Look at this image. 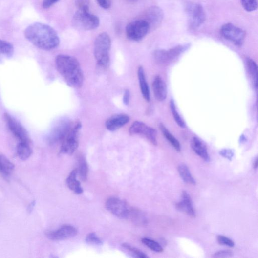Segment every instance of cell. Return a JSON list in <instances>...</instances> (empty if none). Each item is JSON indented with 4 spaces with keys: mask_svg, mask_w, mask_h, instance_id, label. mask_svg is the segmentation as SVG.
I'll return each instance as SVG.
<instances>
[{
    "mask_svg": "<svg viewBox=\"0 0 258 258\" xmlns=\"http://www.w3.org/2000/svg\"><path fill=\"white\" fill-rule=\"evenodd\" d=\"M25 38L40 49L50 51L57 47L60 42L54 29L49 25L36 23L28 26L24 31Z\"/></svg>",
    "mask_w": 258,
    "mask_h": 258,
    "instance_id": "cell-1",
    "label": "cell"
},
{
    "mask_svg": "<svg viewBox=\"0 0 258 258\" xmlns=\"http://www.w3.org/2000/svg\"><path fill=\"white\" fill-rule=\"evenodd\" d=\"M57 69L67 85L73 88L83 86L84 76L78 60L66 55H59L55 60Z\"/></svg>",
    "mask_w": 258,
    "mask_h": 258,
    "instance_id": "cell-2",
    "label": "cell"
},
{
    "mask_svg": "<svg viewBox=\"0 0 258 258\" xmlns=\"http://www.w3.org/2000/svg\"><path fill=\"white\" fill-rule=\"evenodd\" d=\"M110 47L111 39L106 32H103L96 37L94 45V57L97 64L103 68H107L109 65Z\"/></svg>",
    "mask_w": 258,
    "mask_h": 258,
    "instance_id": "cell-3",
    "label": "cell"
},
{
    "mask_svg": "<svg viewBox=\"0 0 258 258\" xmlns=\"http://www.w3.org/2000/svg\"><path fill=\"white\" fill-rule=\"evenodd\" d=\"M72 25L76 29L82 31H90L98 28L100 24L98 16L89 11L77 10L73 16Z\"/></svg>",
    "mask_w": 258,
    "mask_h": 258,
    "instance_id": "cell-4",
    "label": "cell"
},
{
    "mask_svg": "<svg viewBox=\"0 0 258 258\" xmlns=\"http://www.w3.org/2000/svg\"><path fill=\"white\" fill-rule=\"evenodd\" d=\"M190 44L176 46L168 50H158L153 53V57L157 64L162 66H168L175 61L190 47Z\"/></svg>",
    "mask_w": 258,
    "mask_h": 258,
    "instance_id": "cell-5",
    "label": "cell"
},
{
    "mask_svg": "<svg viewBox=\"0 0 258 258\" xmlns=\"http://www.w3.org/2000/svg\"><path fill=\"white\" fill-rule=\"evenodd\" d=\"M82 125L80 122L73 123L67 133L61 142L60 152L72 155L79 145V135Z\"/></svg>",
    "mask_w": 258,
    "mask_h": 258,
    "instance_id": "cell-6",
    "label": "cell"
},
{
    "mask_svg": "<svg viewBox=\"0 0 258 258\" xmlns=\"http://www.w3.org/2000/svg\"><path fill=\"white\" fill-rule=\"evenodd\" d=\"M150 31L148 23L142 19L133 21L126 27L127 38L131 41L138 42L146 36Z\"/></svg>",
    "mask_w": 258,
    "mask_h": 258,
    "instance_id": "cell-7",
    "label": "cell"
},
{
    "mask_svg": "<svg viewBox=\"0 0 258 258\" xmlns=\"http://www.w3.org/2000/svg\"><path fill=\"white\" fill-rule=\"evenodd\" d=\"M189 25L192 29L199 28L206 20L205 11L202 6L199 4L189 3L186 6Z\"/></svg>",
    "mask_w": 258,
    "mask_h": 258,
    "instance_id": "cell-8",
    "label": "cell"
},
{
    "mask_svg": "<svg viewBox=\"0 0 258 258\" xmlns=\"http://www.w3.org/2000/svg\"><path fill=\"white\" fill-rule=\"evenodd\" d=\"M220 32L224 39L237 45L243 44L246 38V32L243 29L231 23L224 24Z\"/></svg>",
    "mask_w": 258,
    "mask_h": 258,
    "instance_id": "cell-9",
    "label": "cell"
},
{
    "mask_svg": "<svg viewBox=\"0 0 258 258\" xmlns=\"http://www.w3.org/2000/svg\"><path fill=\"white\" fill-rule=\"evenodd\" d=\"M108 211L121 219H127L131 207L125 201L116 197H111L106 202Z\"/></svg>",
    "mask_w": 258,
    "mask_h": 258,
    "instance_id": "cell-10",
    "label": "cell"
},
{
    "mask_svg": "<svg viewBox=\"0 0 258 258\" xmlns=\"http://www.w3.org/2000/svg\"><path fill=\"white\" fill-rule=\"evenodd\" d=\"M4 118L10 131L14 136L20 142L30 143V138L25 128L8 113H5Z\"/></svg>",
    "mask_w": 258,
    "mask_h": 258,
    "instance_id": "cell-11",
    "label": "cell"
},
{
    "mask_svg": "<svg viewBox=\"0 0 258 258\" xmlns=\"http://www.w3.org/2000/svg\"><path fill=\"white\" fill-rule=\"evenodd\" d=\"M129 132L131 135L143 136L154 145L157 144L156 131L142 122H135L129 129Z\"/></svg>",
    "mask_w": 258,
    "mask_h": 258,
    "instance_id": "cell-12",
    "label": "cell"
},
{
    "mask_svg": "<svg viewBox=\"0 0 258 258\" xmlns=\"http://www.w3.org/2000/svg\"><path fill=\"white\" fill-rule=\"evenodd\" d=\"M164 18L163 10L158 6H154L145 11L141 19L148 23L151 30L157 28L162 23Z\"/></svg>",
    "mask_w": 258,
    "mask_h": 258,
    "instance_id": "cell-13",
    "label": "cell"
},
{
    "mask_svg": "<svg viewBox=\"0 0 258 258\" xmlns=\"http://www.w3.org/2000/svg\"><path fill=\"white\" fill-rule=\"evenodd\" d=\"M77 234V229L70 225H64L59 229L48 232L46 236L52 240L59 241L74 237Z\"/></svg>",
    "mask_w": 258,
    "mask_h": 258,
    "instance_id": "cell-14",
    "label": "cell"
},
{
    "mask_svg": "<svg viewBox=\"0 0 258 258\" xmlns=\"http://www.w3.org/2000/svg\"><path fill=\"white\" fill-rule=\"evenodd\" d=\"M73 123L68 121H63L58 123L53 129L48 136V141L51 144L62 142L66 135Z\"/></svg>",
    "mask_w": 258,
    "mask_h": 258,
    "instance_id": "cell-15",
    "label": "cell"
},
{
    "mask_svg": "<svg viewBox=\"0 0 258 258\" xmlns=\"http://www.w3.org/2000/svg\"><path fill=\"white\" fill-rule=\"evenodd\" d=\"M176 207L179 211L186 214L194 218L196 216L191 197L186 191L183 192L181 200L176 203Z\"/></svg>",
    "mask_w": 258,
    "mask_h": 258,
    "instance_id": "cell-16",
    "label": "cell"
},
{
    "mask_svg": "<svg viewBox=\"0 0 258 258\" xmlns=\"http://www.w3.org/2000/svg\"><path fill=\"white\" fill-rule=\"evenodd\" d=\"M152 89L155 98L158 101L163 102L166 99L168 93L167 85L160 76L154 78Z\"/></svg>",
    "mask_w": 258,
    "mask_h": 258,
    "instance_id": "cell-17",
    "label": "cell"
},
{
    "mask_svg": "<svg viewBox=\"0 0 258 258\" xmlns=\"http://www.w3.org/2000/svg\"><path fill=\"white\" fill-rule=\"evenodd\" d=\"M130 118L127 115L119 114L113 116L108 119L106 122V127L110 131H115L127 124Z\"/></svg>",
    "mask_w": 258,
    "mask_h": 258,
    "instance_id": "cell-18",
    "label": "cell"
},
{
    "mask_svg": "<svg viewBox=\"0 0 258 258\" xmlns=\"http://www.w3.org/2000/svg\"><path fill=\"white\" fill-rule=\"evenodd\" d=\"M191 147L194 152L205 161H209V156L205 144L198 138L194 137L191 141Z\"/></svg>",
    "mask_w": 258,
    "mask_h": 258,
    "instance_id": "cell-19",
    "label": "cell"
},
{
    "mask_svg": "<svg viewBox=\"0 0 258 258\" xmlns=\"http://www.w3.org/2000/svg\"><path fill=\"white\" fill-rule=\"evenodd\" d=\"M138 77L139 81L141 92L143 98L147 101L150 102V91L146 77H145L144 69L142 66H140L138 68Z\"/></svg>",
    "mask_w": 258,
    "mask_h": 258,
    "instance_id": "cell-20",
    "label": "cell"
},
{
    "mask_svg": "<svg viewBox=\"0 0 258 258\" xmlns=\"http://www.w3.org/2000/svg\"><path fill=\"white\" fill-rule=\"evenodd\" d=\"M15 169L14 165L5 155L0 154V173L8 179Z\"/></svg>",
    "mask_w": 258,
    "mask_h": 258,
    "instance_id": "cell-21",
    "label": "cell"
},
{
    "mask_svg": "<svg viewBox=\"0 0 258 258\" xmlns=\"http://www.w3.org/2000/svg\"><path fill=\"white\" fill-rule=\"evenodd\" d=\"M127 219L137 225H145L148 223V219L144 214L139 209L131 207Z\"/></svg>",
    "mask_w": 258,
    "mask_h": 258,
    "instance_id": "cell-22",
    "label": "cell"
},
{
    "mask_svg": "<svg viewBox=\"0 0 258 258\" xmlns=\"http://www.w3.org/2000/svg\"><path fill=\"white\" fill-rule=\"evenodd\" d=\"M78 172L77 169L73 170L67 179V184L69 188L77 194H81L83 192V189L80 183L77 179Z\"/></svg>",
    "mask_w": 258,
    "mask_h": 258,
    "instance_id": "cell-23",
    "label": "cell"
},
{
    "mask_svg": "<svg viewBox=\"0 0 258 258\" xmlns=\"http://www.w3.org/2000/svg\"><path fill=\"white\" fill-rule=\"evenodd\" d=\"M14 52V47L11 43L0 40V62L11 58Z\"/></svg>",
    "mask_w": 258,
    "mask_h": 258,
    "instance_id": "cell-24",
    "label": "cell"
},
{
    "mask_svg": "<svg viewBox=\"0 0 258 258\" xmlns=\"http://www.w3.org/2000/svg\"><path fill=\"white\" fill-rule=\"evenodd\" d=\"M179 173L184 182L187 184L195 185L196 181L192 176L190 171L187 166L184 164H181L177 168Z\"/></svg>",
    "mask_w": 258,
    "mask_h": 258,
    "instance_id": "cell-25",
    "label": "cell"
},
{
    "mask_svg": "<svg viewBox=\"0 0 258 258\" xmlns=\"http://www.w3.org/2000/svg\"><path fill=\"white\" fill-rule=\"evenodd\" d=\"M160 130L163 133L165 137L171 143L174 149L178 152L181 150V144L178 140L168 130L167 128L163 124L159 125Z\"/></svg>",
    "mask_w": 258,
    "mask_h": 258,
    "instance_id": "cell-26",
    "label": "cell"
},
{
    "mask_svg": "<svg viewBox=\"0 0 258 258\" xmlns=\"http://www.w3.org/2000/svg\"><path fill=\"white\" fill-rule=\"evenodd\" d=\"M18 156L22 160H26L31 155L32 151L29 143L20 142L16 149Z\"/></svg>",
    "mask_w": 258,
    "mask_h": 258,
    "instance_id": "cell-27",
    "label": "cell"
},
{
    "mask_svg": "<svg viewBox=\"0 0 258 258\" xmlns=\"http://www.w3.org/2000/svg\"><path fill=\"white\" fill-rule=\"evenodd\" d=\"M78 168L77 169L78 174L81 180L86 181L87 179L88 173V167L86 160L83 156L79 157Z\"/></svg>",
    "mask_w": 258,
    "mask_h": 258,
    "instance_id": "cell-28",
    "label": "cell"
},
{
    "mask_svg": "<svg viewBox=\"0 0 258 258\" xmlns=\"http://www.w3.org/2000/svg\"><path fill=\"white\" fill-rule=\"evenodd\" d=\"M123 249L131 256L138 258H147L149 257L141 251L140 250L135 248L130 245L124 243L122 246Z\"/></svg>",
    "mask_w": 258,
    "mask_h": 258,
    "instance_id": "cell-29",
    "label": "cell"
},
{
    "mask_svg": "<svg viewBox=\"0 0 258 258\" xmlns=\"http://www.w3.org/2000/svg\"><path fill=\"white\" fill-rule=\"evenodd\" d=\"M247 66L249 72L251 75L254 86L257 88V79H258V68L256 63L251 59L247 60Z\"/></svg>",
    "mask_w": 258,
    "mask_h": 258,
    "instance_id": "cell-30",
    "label": "cell"
},
{
    "mask_svg": "<svg viewBox=\"0 0 258 258\" xmlns=\"http://www.w3.org/2000/svg\"><path fill=\"white\" fill-rule=\"evenodd\" d=\"M142 242L143 244L154 252L161 253L164 251L162 246L154 240L148 238H143L142 239Z\"/></svg>",
    "mask_w": 258,
    "mask_h": 258,
    "instance_id": "cell-31",
    "label": "cell"
},
{
    "mask_svg": "<svg viewBox=\"0 0 258 258\" xmlns=\"http://www.w3.org/2000/svg\"><path fill=\"white\" fill-rule=\"evenodd\" d=\"M170 108L172 116L176 124L181 128H185L186 126L185 123L181 117L179 112H177L174 102L172 100L170 102Z\"/></svg>",
    "mask_w": 258,
    "mask_h": 258,
    "instance_id": "cell-32",
    "label": "cell"
},
{
    "mask_svg": "<svg viewBox=\"0 0 258 258\" xmlns=\"http://www.w3.org/2000/svg\"><path fill=\"white\" fill-rule=\"evenodd\" d=\"M244 9L249 12L255 11L258 8L257 0H240Z\"/></svg>",
    "mask_w": 258,
    "mask_h": 258,
    "instance_id": "cell-33",
    "label": "cell"
},
{
    "mask_svg": "<svg viewBox=\"0 0 258 258\" xmlns=\"http://www.w3.org/2000/svg\"><path fill=\"white\" fill-rule=\"evenodd\" d=\"M86 241L90 245L101 246L103 244L102 240L94 233H90L87 236Z\"/></svg>",
    "mask_w": 258,
    "mask_h": 258,
    "instance_id": "cell-34",
    "label": "cell"
},
{
    "mask_svg": "<svg viewBox=\"0 0 258 258\" xmlns=\"http://www.w3.org/2000/svg\"><path fill=\"white\" fill-rule=\"evenodd\" d=\"M75 4L78 10L89 11L90 0H76Z\"/></svg>",
    "mask_w": 258,
    "mask_h": 258,
    "instance_id": "cell-35",
    "label": "cell"
},
{
    "mask_svg": "<svg viewBox=\"0 0 258 258\" xmlns=\"http://www.w3.org/2000/svg\"><path fill=\"white\" fill-rule=\"evenodd\" d=\"M218 243L220 245L227 246L231 248L235 246L234 242L231 239L224 236L219 235L217 237Z\"/></svg>",
    "mask_w": 258,
    "mask_h": 258,
    "instance_id": "cell-36",
    "label": "cell"
},
{
    "mask_svg": "<svg viewBox=\"0 0 258 258\" xmlns=\"http://www.w3.org/2000/svg\"><path fill=\"white\" fill-rule=\"evenodd\" d=\"M233 253L230 250H221L216 252L213 256V258H229L233 256Z\"/></svg>",
    "mask_w": 258,
    "mask_h": 258,
    "instance_id": "cell-37",
    "label": "cell"
},
{
    "mask_svg": "<svg viewBox=\"0 0 258 258\" xmlns=\"http://www.w3.org/2000/svg\"><path fill=\"white\" fill-rule=\"evenodd\" d=\"M60 0H43V7L44 9H48L57 3Z\"/></svg>",
    "mask_w": 258,
    "mask_h": 258,
    "instance_id": "cell-38",
    "label": "cell"
},
{
    "mask_svg": "<svg viewBox=\"0 0 258 258\" xmlns=\"http://www.w3.org/2000/svg\"><path fill=\"white\" fill-rule=\"evenodd\" d=\"M96 1L103 9H108L110 7L111 3L110 0H96Z\"/></svg>",
    "mask_w": 258,
    "mask_h": 258,
    "instance_id": "cell-39",
    "label": "cell"
},
{
    "mask_svg": "<svg viewBox=\"0 0 258 258\" xmlns=\"http://www.w3.org/2000/svg\"><path fill=\"white\" fill-rule=\"evenodd\" d=\"M130 92L128 89L125 90L123 96V103L125 105H128L130 103Z\"/></svg>",
    "mask_w": 258,
    "mask_h": 258,
    "instance_id": "cell-40",
    "label": "cell"
},
{
    "mask_svg": "<svg viewBox=\"0 0 258 258\" xmlns=\"http://www.w3.org/2000/svg\"><path fill=\"white\" fill-rule=\"evenodd\" d=\"M35 205H36V201H32L28 205V208H27V211H28V213L30 214L32 212V211H33Z\"/></svg>",
    "mask_w": 258,
    "mask_h": 258,
    "instance_id": "cell-41",
    "label": "cell"
},
{
    "mask_svg": "<svg viewBox=\"0 0 258 258\" xmlns=\"http://www.w3.org/2000/svg\"><path fill=\"white\" fill-rule=\"evenodd\" d=\"M221 155L229 158H230L233 156L232 153L231 151L227 150L221 151Z\"/></svg>",
    "mask_w": 258,
    "mask_h": 258,
    "instance_id": "cell-42",
    "label": "cell"
},
{
    "mask_svg": "<svg viewBox=\"0 0 258 258\" xmlns=\"http://www.w3.org/2000/svg\"><path fill=\"white\" fill-rule=\"evenodd\" d=\"M258 158L257 157L255 158V160H254V164H253V167H254V168L255 169H257V168H258Z\"/></svg>",
    "mask_w": 258,
    "mask_h": 258,
    "instance_id": "cell-43",
    "label": "cell"
},
{
    "mask_svg": "<svg viewBox=\"0 0 258 258\" xmlns=\"http://www.w3.org/2000/svg\"><path fill=\"white\" fill-rule=\"evenodd\" d=\"M138 1L139 0H127V2L130 3H134Z\"/></svg>",
    "mask_w": 258,
    "mask_h": 258,
    "instance_id": "cell-44",
    "label": "cell"
}]
</instances>
